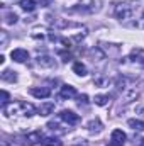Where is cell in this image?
<instances>
[{"instance_id":"cell-1","label":"cell","mask_w":144,"mask_h":146,"mask_svg":"<svg viewBox=\"0 0 144 146\" xmlns=\"http://www.w3.org/2000/svg\"><path fill=\"white\" fill-rule=\"evenodd\" d=\"M37 110L32 104H27V102H15L12 106H3V114L5 115H12V114H22V115H34Z\"/></svg>"},{"instance_id":"cell-2","label":"cell","mask_w":144,"mask_h":146,"mask_svg":"<svg viewBox=\"0 0 144 146\" xmlns=\"http://www.w3.org/2000/svg\"><path fill=\"white\" fill-rule=\"evenodd\" d=\"M134 5H136V3H132V2L117 3V5H115V10H114L115 17H117L119 21H127V19H131V17L134 15V10H136Z\"/></svg>"},{"instance_id":"cell-3","label":"cell","mask_w":144,"mask_h":146,"mask_svg":"<svg viewBox=\"0 0 144 146\" xmlns=\"http://www.w3.org/2000/svg\"><path fill=\"white\" fill-rule=\"evenodd\" d=\"M127 61H129L131 65H134V66H141V68H144V49H141V48H134V49L131 51V56L127 58Z\"/></svg>"},{"instance_id":"cell-4","label":"cell","mask_w":144,"mask_h":146,"mask_svg":"<svg viewBox=\"0 0 144 146\" xmlns=\"http://www.w3.org/2000/svg\"><path fill=\"white\" fill-rule=\"evenodd\" d=\"M59 119L65 121L68 126H75V124L80 122V115L75 114L73 110H61V112H59Z\"/></svg>"},{"instance_id":"cell-5","label":"cell","mask_w":144,"mask_h":146,"mask_svg":"<svg viewBox=\"0 0 144 146\" xmlns=\"http://www.w3.org/2000/svg\"><path fill=\"white\" fill-rule=\"evenodd\" d=\"M76 97V88L71 87V85H63L61 90H59V99L61 100H70V99H75Z\"/></svg>"},{"instance_id":"cell-6","label":"cell","mask_w":144,"mask_h":146,"mask_svg":"<svg viewBox=\"0 0 144 146\" xmlns=\"http://www.w3.org/2000/svg\"><path fill=\"white\" fill-rule=\"evenodd\" d=\"M10 56H12V60H14V61H17V63H24V61H27V60H29V53H27L26 49H22V48L14 49V51L10 53Z\"/></svg>"},{"instance_id":"cell-7","label":"cell","mask_w":144,"mask_h":146,"mask_svg":"<svg viewBox=\"0 0 144 146\" xmlns=\"http://www.w3.org/2000/svg\"><path fill=\"white\" fill-rule=\"evenodd\" d=\"M31 94L36 97V99H48L49 95H51V88H48V87H32L31 88Z\"/></svg>"},{"instance_id":"cell-8","label":"cell","mask_w":144,"mask_h":146,"mask_svg":"<svg viewBox=\"0 0 144 146\" xmlns=\"http://www.w3.org/2000/svg\"><path fill=\"white\" fill-rule=\"evenodd\" d=\"M37 65H39L41 68H54V66H56L54 60H53L51 56H48V54L37 56Z\"/></svg>"},{"instance_id":"cell-9","label":"cell","mask_w":144,"mask_h":146,"mask_svg":"<svg viewBox=\"0 0 144 146\" xmlns=\"http://www.w3.org/2000/svg\"><path fill=\"white\" fill-rule=\"evenodd\" d=\"M87 129H88L92 134H98V133L104 129V124L100 122V119H97V117H95V119H92V121L87 124Z\"/></svg>"},{"instance_id":"cell-10","label":"cell","mask_w":144,"mask_h":146,"mask_svg":"<svg viewBox=\"0 0 144 146\" xmlns=\"http://www.w3.org/2000/svg\"><path fill=\"white\" fill-rule=\"evenodd\" d=\"M110 141H115V143L124 146V143H126V133L122 129H114L112 131V136H110Z\"/></svg>"},{"instance_id":"cell-11","label":"cell","mask_w":144,"mask_h":146,"mask_svg":"<svg viewBox=\"0 0 144 146\" xmlns=\"http://www.w3.org/2000/svg\"><path fill=\"white\" fill-rule=\"evenodd\" d=\"M42 133L41 131H34V133H31V134H26L24 136V139L29 143V145H36V143H41L42 141Z\"/></svg>"},{"instance_id":"cell-12","label":"cell","mask_w":144,"mask_h":146,"mask_svg":"<svg viewBox=\"0 0 144 146\" xmlns=\"http://www.w3.org/2000/svg\"><path fill=\"white\" fill-rule=\"evenodd\" d=\"M53 110H54V102H44V104H41L37 112L41 115H49V114H53Z\"/></svg>"},{"instance_id":"cell-13","label":"cell","mask_w":144,"mask_h":146,"mask_svg":"<svg viewBox=\"0 0 144 146\" xmlns=\"http://www.w3.org/2000/svg\"><path fill=\"white\" fill-rule=\"evenodd\" d=\"M19 5L26 10V12H32V10H36V0H20L19 2Z\"/></svg>"},{"instance_id":"cell-14","label":"cell","mask_w":144,"mask_h":146,"mask_svg":"<svg viewBox=\"0 0 144 146\" xmlns=\"http://www.w3.org/2000/svg\"><path fill=\"white\" fill-rule=\"evenodd\" d=\"M73 72L76 73L78 76H85L88 73V70H87V66L81 61H76V63H73Z\"/></svg>"},{"instance_id":"cell-15","label":"cell","mask_w":144,"mask_h":146,"mask_svg":"<svg viewBox=\"0 0 144 146\" xmlns=\"http://www.w3.org/2000/svg\"><path fill=\"white\" fill-rule=\"evenodd\" d=\"M127 124H129L134 131H144V121H139V119H129Z\"/></svg>"},{"instance_id":"cell-16","label":"cell","mask_w":144,"mask_h":146,"mask_svg":"<svg viewBox=\"0 0 144 146\" xmlns=\"http://www.w3.org/2000/svg\"><path fill=\"white\" fill-rule=\"evenodd\" d=\"M41 145L42 146H63V143L58 138H42Z\"/></svg>"},{"instance_id":"cell-17","label":"cell","mask_w":144,"mask_h":146,"mask_svg":"<svg viewBox=\"0 0 144 146\" xmlns=\"http://www.w3.org/2000/svg\"><path fill=\"white\" fill-rule=\"evenodd\" d=\"M2 80H5V82H15L17 80V75H15V72L5 70V72L2 73Z\"/></svg>"},{"instance_id":"cell-18","label":"cell","mask_w":144,"mask_h":146,"mask_svg":"<svg viewBox=\"0 0 144 146\" xmlns=\"http://www.w3.org/2000/svg\"><path fill=\"white\" fill-rule=\"evenodd\" d=\"M95 104L100 106V107L107 106L108 104V95H95Z\"/></svg>"},{"instance_id":"cell-19","label":"cell","mask_w":144,"mask_h":146,"mask_svg":"<svg viewBox=\"0 0 144 146\" xmlns=\"http://www.w3.org/2000/svg\"><path fill=\"white\" fill-rule=\"evenodd\" d=\"M17 19H19V17H17L15 12H9V14L5 15V24H15Z\"/></svg>"},{"instance_id":"cell-20","label":"cell","mask_w":144,"mask_h":146,"mask_svg":"<svg viewBox=\"0 0 144 146\" xmlns=\"http://www.w3.org/2000/svg\"><path fill=\"white\" fill-rule=\"evenodd\" d=\"M134 26H136V27H139V29H144V10L141 12V15L137 17V21L134 22Z\"/></svg>"},{"instance_id":"cell-21","label":"cell","mask_w":144,"mask_h":146,"mask_svg":"<svg viewBox=\"0 0 144 146\" xmlns=\"http://www.w3.org/2000/svg\"><path fill=\"white\" fill-rule=\"evenodd\" d=\"M7 102H9V94L2 90V106H7Z\"/></svg>"},{"instance_id":"cell-22","label":"cell","mask_w":144,"mask_h":146,"mask_svg":"<svg viewBox=\"0 0 144 146\" xmlns=\"http://www.w3.org/2000/svg\"><path fill=\"white\" fill-rule=\"evenodd\" d=\"M78 100H80V104H87L88 102V95H78Z\"/></svg>"},{"instance_id":"cell-23","label":"cell","mask_w":144,"mask_h":146,"mask_svg":"<svg viewBox=\"0 0 144 146\" xmlns=\"http://www.w3.org/2000/svg\"><path fill=\"white\" fill-rule=\"evenodd\" d=\"M49 3H51V0H39V5L41 7H48Z\"/></svg>"},{"instance_id":"cell-24","label":"cell","mask_w":144,"mask_h":146,"mask_svg":"<svg viewBox=\"0 0 144 146\" xmlns=\"http://www.w3.org/2000/svg\"><path fill=\"white\" fill-rule=\"evenodd\" d=\"M73 146H88V143H87L85 139H81V143H75Z\"/></svg>"},{"instance_id":"cell-25","label":"cell","mask_w":144,"mask_h":146,"mask_svg":"<svg viewBox=\"0 0 144 146\" xmlns=\"http://www.w3.org/2000/svg\"><path fill=\"white\" fill-rule=\"evenodd\" d=\"M107 146H122V145H119V143H115V141H110Z\"/></svg>"},{"instance_id":"cell-26","label":"cell","mask_w":144,"mask_h":146,"mask_svg":"<svg viewBox=\"0 0 144 146\" xmlns=\"http://www.w3.org/2000/svg\"><path fill=\"white\" fill-rule=\"evenodd\" d=\"M139 146H144V139H141V143H139Z\"/></svg>"}]
</instances>
